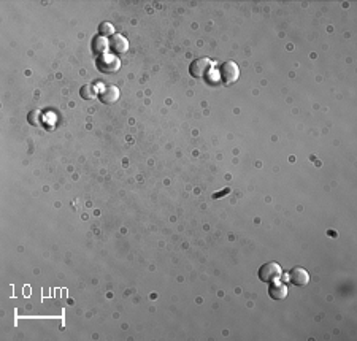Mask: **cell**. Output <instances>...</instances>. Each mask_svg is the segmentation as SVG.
Returning <instances> with one entry per match:
<instances>
[{"instance_id":"1","label":"cell","mask_w":357,"mask_h":341,"mask_svg":"<svg viewBox=\"0 0 357 341\" xmlns=\"http://www.w3.org/2000/svg\"><path fill=\"white\" fill-rule=\"evenodd\" d=\"M259 279L264 281V283L270 284L273 281H278L283 278V268L280 264L276 262H267L259 268Z\"/></svg>"},{"instance_id":"2","label":"cell","mask_w":357,"mask_h":341,"mask_svg":"<svg viewBox=\"0 0 357 341\" xmlns=\"http://www.w3.org/2000/svg\"><path fill=\"white\" fill-rule=\"evenodd\" d=\"M238 76H240V68L238 65L233 62V61H227L221 65L219 68V78L222 79V83L230 86V84H235Z\"/></svg>"},{"instance_id":"3","label":"cell","mask_w":357,"mask_h":341,"mask_svg":"<svg viewBox=\"0 0 357 341\" xmlns=\"http://www.w3.org/2000/svg\"><path fill=\"white\" fill-rule=\"evenodd\" d=\"M97 67L100 72L105 73H114L121 67V61L114 54H102V57L97 59Z\"/></svg>"},{"instance_id":"4","label":"cell","mask_w":357,"mask_h":341,"mask_svg":"<svg viewBox=\"0 0 357 341\" xmlns=\"http://www.w3.org/2000/svg\"><path fill=\"white\" fill-rule=\"evenodd\" d=\"M210 68H211V61H210V59H208V57H198V59H195V61L191 62L189 73L194 78H203V76L208 75Z\"/></svg>"},{"instance_id":"5","label":"cell","mask_w":357,"mask_h":341,"mask_svg":"<svg viewBox=\"0 0 357 341\" xmlns=\"http://www.w3.org/2000/svg\"><path fill=\"white\" fill-rule=\"evenodd\" d=\"M289 281L294 286L303 287L310 283V273L302 267H294L289 272Z\"/></svg>"},{"instance_id":"6","label":"cell","mask_w":357,"mask_h":341,"mask_svg":"<svg viewBox=\"0 0 357 341\" xmlns=\"http://www.w3.org/2000/svg\"><path fill=\"white\" fill-rule=\"evenodd\" d=\"M108 48H110V51L113 54H124L129 49V42L123 35L116 34V35H111L110 40H108Z\"/></svg>"},{"instance_id":"7","label":"cell","mask_w":357,"mask_h":341,"mask_svg":"<svg viewBox=\"0 0 357 341\" xmlns=\"http://www.w3.org/2000/svg\"><path fill=\"white\" fill-rule=\"evenodd\" d=\"M287 286L283 283V281H273V283H270L269 286V295L273 298V300H284L287 297Z\"/></svg>"},{"instance_id":"8","label":"cell","mask_w":357,"mask_h":341,"mask_svg":"<svg viewBox=\"0 0 357 341\" xmlns=\"http://www.w3.org/2000/svg\"><path fill=\"white\" fill-rule=\"evenodd\" d=\"M98 98H100L102 103L111 105L119 100V89L116 86H106L102 89L100 94H98Z\"/></svg>"},{"instance_id":"9","label":"cell","mask_w":357,"mask_h":341,"mask_svg":"<svg viewBox=\"0 0 357 341\" xmlns=\"http://www.w3.org/2000/svg\"><path fill=\"white\" fill-rule=\"evenodd\" d=\"M79 95H81L84 100H92V98L97 97V91H95L94 86L84 84V86H81V89H79Z\"/></svg>"},{"instance_id":"10","label":"cell","mask_w":357,"mask_h":341,"mask_svg":"<svg viewBox=\"0 0 357 341\" xmlns=\"http://www.w3.org/2000/svg\"><path fill=\"white\" fill-rule=\"evenodd\" d=\"M40 119H42V111L40 109H32V111H29L27 115V121L31 126H40Z\"/></svg>"},{"instance_id":"11","label":"cell","mask_w":357,"mask_h":341,"mask_svg":"<svg viewBox=\"0 0 357 341\" xmlns=\"http://www.w3.org/2000/svg\"><path fill=\"white\" fill-rule=\"evenodd\" d=\"M98 32H100V37H111V35H114L113 34L114 27L110 23H102L100 26H98Z\"/></svg>"},{"instance_id":"12","label":"cell","mask_w":357,"mask_h":341,"mask_svg":"<svg viewBox=\"0 0 357 341\" xmlns=\"http://www.w3.org/2000/svg\"><path fill=\"white\" fill-rule=\"evenodd\" d=\"M102 43H103V45L106 43L102 37H98V38L94 40V51H95V53H102V51H105V49L108 48V46H102Z\"/></svg>"},{"instance_id":"13","label":"cell","mask_w":357,"mask_h":341,"mask_svg":"<svg viewBox=\"0 0 357 341\" xmlns=\"http://www.w3.org/2000/svg\"><path fill=\"white\" fill-rule=\"evenodd\" d=\"M224 194H229V189H224L221 194H214L213 198H221V195H224Z\"/></svg>"}]
</instances>
